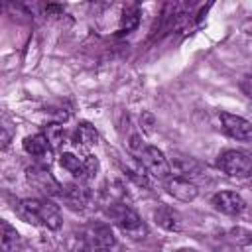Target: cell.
Listing matches in <instances>:
<instances>
[{
	"instance_id": "cell-11",
	"label": "cell",
	"mask_w": 252,
	"mask_h": 252,
	"mask_svg": "<svg viewBox=\"0 0 252 252\" xmlns=\"http://www.w3.org/2000/svg\"><path fill=\"white\" fill-rule=\"evenodd\" d=\"M61 197L67 203V207L73 211H83L91 203V191L81 183H73V185L65 187L61 191Z\"/></svg>"
},
{
	"instance_id": "cell-8",
	"label": "cell",
	"mask_w": 252,
	"mask_h": 252,
	"mask_svg": "<svg viewBox=\"0 0 252 252\" xmlns=\"http://www.w3.org/2000/svg\"><path fill=\"white\" fill-rule=\"evenodd\" d=\"M165 189L167 193L177 199V201H183V203H191L197 199L199 195V189L197 185L191 181V179H185L181 175H173V177H167L165 179Z\"/></svg>"
},
{
	"instance_id": "cell-10",
	"label": "cell",
	"mask_w": 252,
	"mask_h": 252,
	"mask_svg": "<svg viewBox=\"0 0 252 252\" xmlns=\"http://www.w3.org/2000/svg\"><path fill=\"white\" fill-rule=\"evenodd\" d=\"M22 146H24V152L30 154L32 158H35L39 163L47 165V163L51 161L53 148L49 146V142H47V138L43 136V132L33 134V136H26L24 142H22Z\"/></svg>"
},
{
	"instance_id": "cell-9",
	"label": "cell",
	"mask_w": 252,
	"mask_h": 252,
	"mask_svg": "<svg viewBox=\"0 0 252 252\" xmlns=\"http://www.w3.org/2000/svg\"><path fill=\"white\" fill-rule=\"evenodd\" d=\"M219 118H220L222 130L230 138H236V140H248V138H252V122H248L246 118L236 116V114H230V112H220Z\"/></svg>"
},
{
	"instance_id": "cell-13",
	"label": "cell",
	"mask_w": 252,
	"mask_h": 252,
	"mask_svg": "<svg viewBox=\"0 0 252 252\" xmlns=\"http://www.w3.org/2000/svg\"><path fill=\"white\" fill-rule=\"evenodd\" d=\"M96 140H98V132H96V128H94L93 124H89V122H81V124L75 128L73 136H71V142H73L77 148H83V150L93 148V146L96 144Z\"/></svg>"
},
{
	"instance_id": "cell-7",
	"label": "cell",
	"mask_w": 252,
	"mask_h": 252,
	"mask_svg": "<svg viewBox=\"0 0 252 252\" xmlns=\"http://www.w3.org/2000/svg\"><path fill=\"white\" fill-rule=\"evenodd\" d=\"M211 205H213L215 211H219L222 215H228V217H236L246 209L244 199L234 191H219V193H215L213 199H211Z\"/></svg>"
},
{
	"instance_id": "cell-4",
	"label": "cell",
	"mask_w": 252,
	"mask_h": 252,
	"mask_svg": "<svg viewBox=\"0 0 252 252\" xmlns=\"http://www.w3.org/2000/svg\"><path fill=\"white\" fill-rule=\"evenodd\" d=\"M136 159L144 165V169L148 171V175H152L154 179H167L171 177V163L165 158V154L161 150H158L156 146H146Z\"/></svg>"
},
{
	"instance_id": "cell-17",
	"label": "cell",
	"mask_w": 252,
	"mask_h": 252,
	"mask_svg": "<svg viewBox=\"0 0 252 252\" xmlns=\"http://www.w3.org/2000/svg\"><path fill=\"white\" fill-rule=\"evenodd\" d=\"M43 136L47 138V142L53 150H59L65 142V128L61 126V122H49L43 128Z\"/></svg>"
},
{
	"instance_id": "cell-16",
	"label": "cell",
	"mask_w": 252,
	"mask_h": 252,
	"mask_svg": "<svg viewBox=\"0 0 252 252\" xmlns=\"http://www.w3.org/2000/svg\"><path fill=\"white\" fill-rule=\"evenodd\" d=\"M22 248V238L14 226L2 220V252H18Z\"/></svg>"
},
{
	"instance_id": "cell-2",
	"label": "cell",
	"mask_w": 252,
	"mask_h": 252,
	"mask_svg": "<svg viewBox=\"0 0 252 252\" xmlns=\"http://www.w3.org/2000/svg\"><path fill=\"white\" fill-rule=\"evenodd\" d=\"M108 215H110V219L116 222V226H118L126 236H130L132 240H140V238H144V236L148 234L146 222L140 219V215H138L130 205H126V203H122V201H116V203L110 205Z\"/></svg>"
},
{
	"instance_id": "cell-15",
	"label": "cell",
	"mask_w": 252,
	"mask_h": 252,
	"mask_svg": "<svg viewBox=\"0 0 252 252\" xmlns=\"http://www.w3.org/2000/svg\"><path fill=\"white\" fill-rule=\"evenodd\" d=\"M140 24V8L136 4H128L122 10L120 22H118V32L120 33H130L132 30H136Z\"/></svg>"
},
{
	"instance_id": "cell-5",
	"label": "cell",
	"mask_w": 252,
	"mask_h": 252,
	"mask_svg": "<svg viewBox=\"0 0 252 252\" xmlns=\"http://www.w3.org/2000/svg\"><path fill=\"white\" fill-rule=\"evenodd\" d=\"M26 177H28V183L32 187H35L43 195H61V191H63L61 183L53 177L49 167L43 165V163H35L32 167H28L26 169Z\"/></svg>"
},
{
	"instance_id": "cell-12",
	"label": "cell",
	"mask_w": 252,
	"mask_h": 252,
	"mask_svg": "<svg viewBox=\"0 0 252 252\" xmlns=\"http://www.w3.org/2000/svg\"><path fill=\"white\" fill-rule=\"evenodd\" d=\"M154 220H156L161 228H165V230H169V232H179V230L183 228L181 215H179L175 209H171L169 205H159V207L154 211Z\"/></svg>"
},
{
	"instance_id": "cell-18",
	"label": "cell",
	"mask_w": 252,
	"mask_h": 252,
	"mask_svg": "<svg viewBox=\"0 0 252 252\" xmlns=\"http://www.w3.org/2000/svg\"><path fill=\"white\" fill-rule=\"evenodd\" d=\"M173 167H177V171L183 173L181 177H185V179H189V173L197 175L201 171V165L193 158H175L173 159Z\"/></svg>"
},
{
	"instance_id": "cell-6",
	"label": "cell",
	"mask_w": 252,
	"mask_h": 252,
	"mask_svg": "<svg viewBox=\"0 0 252 252\" xmlns=\"http://www.w3.org/2000/svg\"><path fill=\"white\" fill-rule=\"evenodd\" d=\"M85 236H87V240L94 252H110L116 246V236H114L112 228L104 222L91 224L85 230Z\"/></svg>"
},
{
	"instance_id": "cell-1",
	"label": "cell",
	"mask_w": 252,
	"mask_h": 252,
	"mask_svg": "<svg viewBox=\"0 0 252 252\" xmlns=\"http://www.w3.org/2000/svg\"><path fill=\"white\" fill-rule=\"evenodd\" d=\"M16 215L30 224L45 226L49 230L61 228L63 222L59 207L49 199H20L16 203Z\"/></svg>"
},
{
	"instance_id": "cell-14",
	"label": "cell",
	"mask_w": 252,
	"mask_h": 252,
	"mask_svg": "<svg viewBox=\"0 0 252 252\" xmlns=\"http://www.w3.org/2000/svg\"><path fill=\"white\" fill-rule=\"evenodd\" d=\"M59 165H61L67 173H71L75 179L87 181V177H85V161L79 159L73 152H63V154L59 156Z\"/></svg>"
},
{
	"instance_id": "cell-22",
	"label": "cell",
	"mask_w": 252,
	"mask_h": 252,
	"mask_svg": "<svg viewBox=\"0 0 252 252\" xmlns=\"http://www.w3.org/2000/svg\"><path fill=\"white\" fill-rule=\"evenodd\" d=\"M175 252H199V250H195V248H179Z\"/></svg>"
},
{
	"instance_id": "cell-3",
	"label": "cell",
	"mask_w": 252,
	"mask_h": 252,
	"mask_svg": "<svg viewBox=\"0 0 252 252\" xmlns=\"http://www.w3.org/2000/svg\"><path fill=\"white\" fill-rule=\"evenodd\" d=\"M217 167L228 177H236V179L252 177V152L224 150L217 158Z\"/></svg>"
},
{
	"instance_id": "cell-20",
	"label": "cell",
	"mask_w": 252,
	"mask_h": 252,
	"mask_svg": "<svg viewBox=\"0 0 252 252\" xmlns=\"http://www.w3.org/2000/svg\"><path fill=\"white\" fill-rule=\"evenodd\" d=\"M83 161H85V177L87 179H93L98 173V167H100L98 159L94 156H87V158H83Z\"/></svg>"
},
{
	"instance_id": "cell-21",
	"label": "cell",
	"mask_w": 252,
	"mask_h": 252,
	"mask_svg": "<svg viewBox=\"0 0 252 252\" xmlns=\"http://www.w3.org/2000/svg\"><path fill=\"white\" fill-rule=\"evenodd\" d=\"M240 89H242V93H244L246 96L252 98V75H246V77L240 81Z\"/></svg>"
},
{
	"instance_id": "cell-19",
	"label": "cell",
	"mask_w": 252,
	"mask_h": 252,
	"mask_svg": "<svg viewBox=\"0 0 252 252\" xmlns=\"http://www.w3.org/2000/svg\"><path fill=\"white\" fill-rule=\"evenodd\" d=\"M69 252H94V250L91 248V244H89V240H87V236H85V232H83V234L71 238V242H69Z\"/></svg>"
}]
</instances>
